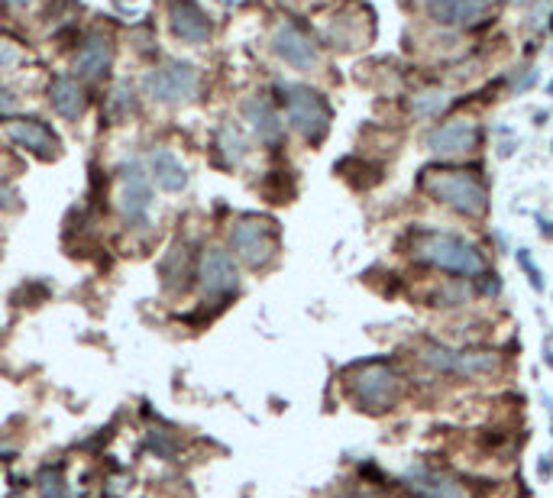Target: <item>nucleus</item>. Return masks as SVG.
<instances>
[{
  "mask_svg": "<svg viewBox=\"0 0 553 498\" xmlns=\"http://www.w3.org/2000/svg\"><path fill=\"white\" fill-rule=\"evenodd\" d=\"M198 85L201 75L191 62H159L143 75V94L162 107H182L195 101Z\"/></svg>",
  "mask_w": 553,
  "mask_h": 498,
  "instance_id": "423d86ee",
  "label": "nucleus"
},
{
  "mask_svg": "<svg viewBox=\"0 0 553 498\" xmlns=\"http://www.w3.org/2000/svg\"><path fill=\"white\" fill-rule=\"evenodd\" d=\"M169 26L185 46H204L214 36V23L198 7V0H169Z\"/></svg>",
  "mask_w": 553,
  "mask_h": 498,
  "instance_id": "4468645a",
  "label": "nucleus"
},
{
  "mask_svg": "<svg viewBox=\"0 0 553 498\" xmlns=\"http://www.w3.org/2000/svg\"><path fill=\"white\" fill-rule=\"evenodd\" d=\"M211 149H214V162L220 169H240L246 156H250V136H246L237 123L227 120L214 130Z\"/></svg>",
  "mask_w": 553,
  "mask_h": 498,
  "instance_id": "6ab92c4d",
  "label": "nucleus"
},
{
  "mask_svg": "<svg viewBox=\"0 0 553 498\" xmlns=\"http://www.w3.org/2000/svg\"><path fill=\"white\" fill-rule=\"evenodd\" d=\"M402 486L418 498H476V489L463 476L440 466H414L402 476Z\"/></svg>",
  "mask_w": 553,
  "mask_h": 498,
  "instance_id": "9b49d317",
  "label": "nucleus"
},
{
  "mask_svg": "<svg viewBox=\"0 0 553 498\" xmlns=\"http://www.w3.org/2000/svg\"><path fill=\"white\" fill-rule=\"evenodd\" d=\"M107 107H110V114H114L117 120H127L133 114V110H136V91H133L130 81H120V85L110 91Z\"/></svg>",
  "mask_w": 553,
  "mask_h": 498,
  "instance_id": "b1692460",
  "label": "nucleus"
},
{
  "mask_svg": "<svg viewBox=\"0 0 553 498\" xmlns=\"http://www.w3.org/2000/svg\"><path fill=\"white\" fill-rule=\"evenodd\" d=\"M447 101H450V94L444 88H424L418 94H411L408 110L414 120H434L437 114H444Z\"/></svg>",
  "mask_w": 553,
  "mask_h": 498,
  "instance_id": "5701e85b",
  "label": "nucleus"
},
{
  "mask_svg": "<svg viewBox=\"0 0 553 498\" xmlns=\"http://www.w3.org/2000/svg\"><path fill=\"white\" fill-rule=\"evenodd\" d=\"M369 36H372V23L363 20V17H356V13H350V10L337 13V17L330 20L327 30H324V39L334 49H340V52H350L356 46H366Z\"/></svg>",
  "mask_w": 553,
  "mask_h": 498,
  "instance_id": "aec40b11",
  "label": "nucleus"
},
{
  "mask_svg": "<svg viewBox=\"0 0 553 498\" xmlns=\"http://www.w3.org/2000/svg\"><path fill=\"white\" fill-rule=\"evenodd\" d=\"M518 262H521V269L528 272L531 285L537 288V292H541V288H544V279H541V272H537V266H534V262L528 259V253H518Z\"/></svg>",
  "mask_w": 553,
  "mask_h": 498,
  "instance_id": "c756f323",
  "label": "nucleus"
},
{
  "mask_svg": "<svg viewBox=\"0 0 553 498\" xmlns=\"http://www.w3.org/2000/svg\"><path fill=\"white\" fill-rule=\"evenodd\" d=\"M505 359L499 350L489 347H469V350H456V366L453 376L456 379H489L495 372H502Z\"/></svg>",
  "mask_w": 553,
  "mask_h": 498,
  "instance_id": "412c9836",
  "label": "nucleus"
},
{
  "mask_svg": "<svg viewBox=\"0 0 553 498\" xmlns=\"http://www.w3.org/2000/svg\"><path fill=\"white\" fill-rule=\"evenodd\" d=\"M17 207H20L17 188L7 185V182H0V211H17Z\"/></svg>",
  "mask_w": 553,
  "mask_h": 498,
  "instance_id": "c85d7f7f",
  "label": "nucleus"
},
{
  "mask_svg": "<svg viewBox=\"0 0 553 498\" xmlns=\"http://www.w3.org/2000/svg\"><path fill=\"white\" fill-rule=\"evenodd\" d=\"M20 110V98L7 85H0V117H13Z\"/></svg>",
  "mask_w": 553,
  "mask_h": 498,
  "instance_id": "bb28decb",
  "label": "nucleus"
},
{
  "mask_svg": "<svg viewBox=\"0 0 553 498\" xmlns=\"http://www.w3.org/2000/svg\"><path fill=\"white\" fill-rule=\"evenodd\" d=\"M279 224L272 217L246 214L230 227V253L246 269H266L279 256Z\"/></svg>",
  "mask_w": 553,
  "mask_h": 498,
  "instance_id": "39448f33",
  "label": "nucleus"
},
{
  "mask_svg": "<svg viewBox=\"0 0 553 498\" xmlns=\"http://www.w3.org/2000/svg\"><path fill=\"white\" fill-rule=\"evenodd\" d=\"M405 395V376L389 359H366L347 372V398L359 411L389 414Z\"/></svg>",
  "mask_w": 553,
  "mask_h": 498,
  "instance_id": "7ed1b4c3",
  "label": "nucleus"
},
{
  "mask_svg": "<svg viewBox=\"0 0 553 498\" xmlns=\"http://www.w3.org/2000/svg\"><path fill=\"white\" fill-rule=\"evenodd\" d=\"M489 7L492 0H408V10L437 26H447V30L479 23L489 13Z\"/></svg>",
  "mask_w": 553,
  "mask_h": 498,
  "instance_id": "f8f14e48",
  "label": "nucleus"
},
{
  "mask_svg": "<svg viewBox=\"0 0 553 498\" xmlns=\"http://www.w3.org/2000/svg\"><path fill=\"white\" fill-rule=\"evenodd\" d=\"M0 7L4 10H30V7H36V0H0Z\"/></svg>",
  "mask_w": 553,
  "mask_h": 498,
  "instance_id": "7c9ffc66",
  "label": "nucleus"
},
{
  "mask_svg": "<svg viewBox=\"0 0 553 498\" xmlns=\"http://www.w3.org/2000/svg\"><path fill=\"white\" fill-rule=\"evenodd\" d=\"M240 117L246 120V127L259 136V143H266V146H279L282 143L285 120H282V114L275 110V104L266 98V94H250V98H243Z\"/></svg>",
  "mask_w": 553,
  "mask_h": 498,
  "instance_id": "f3484780",
  "label": "nucleus"
},
{
  "mask_svg": "<svg viewBox=\"0 0 553 498\" xmlns=\"http://www.w3.org/2000/svg\"><path fill=\"white\" fill-rule=\"evenodd\" d=\"M146 172H149V182L156 185L159 191H165V195H182V191L188 188V165L169 146H152L149 149Z\"/></svg>",
  "mask_w": 553,
  "mask_h": 498,
  "instance_id": "dca6fc26",
  "label": "nucleus"
},
{
  "mask_svg": "<svg viewBox=\"0 0 553 498\" xmlns=\"http://www.w3.org/2000/svg\"><path fill=\"white\" fill-rule=\"evenodd\" d=\"M424 149L437 159H463L482 143V127L473 117H447L427 127L421 136Z\"/></svg>",
  "mask_w": 553,
  "mask_h": 498,
  "instance_id": "6e6552de",
  "label": "nucleus"
},
{
  "mask_svg": "<svg viewBox=\"0 0 553 498\" xmlns=\"http://www.w3.org/2000/svg\"><path fill=\"white\" fill-rule=\"evenodd\" d=\"M408 253L414 262L447 272L450 279H476V275L486 272L482 249L450 230H414Z\"/></svg>",
  "mask_w": 553,
  "mask_h": 498,
  "instance_id": "f03ea898",
  "label": "nucleus"
},
{
  "mask_svg": "<svg viewBox=\"0 0 553 498\" xmlns=\"http://www.w3.org/2000/svg\"><path fill=\"white\" fill-rule=\"evenodd\" d=\"M39 492H43V498H62L65 495V479H62V473L55 469V473H46L39 476Z\"/></svg>",
  "mask_w": 553,
  "mask_h": 498,
  "instance_id": "393cba45",
  "label": "nucleus"
},
{
  "mask_svg": "<svg viewBox=\"0 0 553 498\" xmlns=\"http://www.w3.org/2000/svg\"><path fill=\"white\" fill-rule=\"evenodd\" d=\"M269 46L275 52V59L285 62L288 68H295V72H314L321 65V46H317V39L295 20L275 23Z\"/></svg>",
  "mask_w": 553,
  "mask_h": 498,
  "instance_id": "9d476101",
  "label": "nucleus"
},
{
  "mask_svg": "<svg viewBox=\"0 0 553 498\" xmlns=\"http://www.w3.org/2000/svg\"><path fill=\"white\" fill-rule=\"evenodd\" d=\"M476 292H479V298H492L495 292H499V275L489 272V269L476 275Z\"/></svg>",
  "mask_w": 553,
  "mask_h": 498,
  "instance_id": "a878e982",
  "label": "nucleus"
},
{
  "mask_svg": "<svg viewBox=\"0 0 553 498\" xmlns=\"http://www.w3.org/2000/svg\"><path fill=\"white\" fill-rule=\"evenodd\" d=\"M418 363L434 372V376H453V366H456V350L447 347V343H437V340H424L421 350H418Z\"/></svg>",
  "mask_w": 553,
  "mask_h": 498,
  "instance_id": "4be33fe9",
  "label": "nucleus"
},
{
  "mask_svg": "<svg viewBox=\"0 0 553 498\" xmlns=\"http://www.w3.org/2000/svg\"><path fill=\"white\" fill-rule=\"evenodd\" d=\"M23 59V52L10 43V39H0V68H13Z\"/></svg>",
  "mask_w": 553,
  "mask_h": 498,
  "instance_id": "cd10ccee",
  "label": "nucleus"
},
{
  "mask_svg": "<svg viewBox=\"0 0 553 498\" xmlns=\"http://www.w3.org/2000/svg\"><path fill=\"white\" fill-rule=\"evenodd\" d=\"M117 211L127 220L130 227H143L149 224L152 214V201H156V191H152L149 172L140 159H123L117 165Z\"/></svg>",
  "mask_w": 553,
  "mask_h": 498,
  "instance_id": "0eeeda50",
  "label": "nucleus"
},
{
  "mask_svg": "<svg viewBox=\"0 0 553 498\" xmlns=\"http://www.w3.org/2000/svg\"><path fill=\"white\" fill-rule=\"evenodd\" d=\"M195 275L204 298L211 301H230L240 292V266L227 246H207L195 266Z\"/></svg>",
  "mask_w": 553,
  "mask_h": 498,
  "instance_id": "1a4fd4ad",
  "label": "nucleus"
},
{
  "mask_svg": "<svg viewBox=\"0 0 553 498\" xmlns=\"http://www.w3.org/2000/svg\"><path fill=\"white\" fill-rule=\"evenodd\" d=\"M282 104H285V120L304 143L317 146L330 133V120H334V110H330L327 98L317 88L308 85H282Z\"/></svg>",
  "mask_w": 553,
  "mask_h": 498,
  "instance_id": "20e7f679",
  "label": "nucleus"
},
{
  "mask_svg": "<svg viewBox=\"0 0 553 498\" xmlns=\"http://www.w3.org/2000/svg\"><path fill=\"white\" fill-rule=\"evenodd\" d=\"M110 65H114V39L104 30L88 33L85 43L72 55L75 78H85V81H101L110 72Z\"/></svg>",
  "mask_w": 553,
  "mask_h": 498,
  "instance_id": "2eb2a0df",
  "label": "nucleus"
},
{
  "mask_svg": "<svg viewBox=\"0 0 553 498\" xmlns=\"http://www.w3.org/2000/svg\"><path fill=\"white\" fill-rule=\"evenodd\" d=\"M550 94H553V81H550Z\"/></svg>",
  "mask_w": 553,
  "mask_h": 498,
  "instance_id": "2f4dec72",
  "label": "nucleus"
},
{
  "mask_svg": "<svg viewBox=\"0 0 553 498\" xmlns=\"http://www.w3.org/2000/svg\"><path fill=\"white\" fill-rule=\"evenodd\" d=\"M7 140L23 152H33L36 159H52L59 152V133L39 117H13L7 123Z\"/></svg>",
  "mask_w": 553,
  "mask_h": 498,
  "instance_id": "ddd939ff",
  "label": "nucleus"
},
{
  "mask_svg": "<svg viewBox=\"0 0 553 498\" xmlns=\"http://www.w3.org/2000/svg\"><path fill=\"white\" fill-rule=\"evenodd\" d=\"M49 104L62 120H81L88 110V91L75 75H55L49 81Z\"/></svg>",
  "mask_w": 553,
  "mask_h": 498,
  "instance_id": "a211bd4d",
  "label": "nucleus"
},
{
  "mask_svg": "<svg viewBox=\"0 0 553 498\" xmlns=\"http://www.w3.org/2000/svg\"><path fill=\"white\" fill-rule=\"evenodd\" d=\"M418 188L434 204L460 217L482 220L489 214V185L479 169L469 165H427L418 175Z\"/></svg>",
  "mask_w": 553,
  "mask_h": 498,
  "instance_id": "f257e3e1",
  "label": "nucleus"
}]
</instances>
